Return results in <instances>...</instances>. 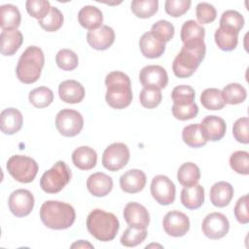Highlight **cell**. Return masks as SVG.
I'll list each match as a JSON object with an SVG mask.
<instances>
[{"instance_id":"obj_1","label":"cell","mask_w":249,"mask_h":249,"mask_svg":"<svg viewBox=\"0 0 249 249\" xmlns=\"http://www.w3.org/2000/svg\"><path fill=\"white\" fill-rule=\"evenodd\" d=\"M203 40H194L183 43V47L173 60L172 70L178 78L191 77L205 56Z\"/></svg>"},{"instance_id":"obj_2","label":"cell","mask_w":249,"mask_h":249,"mask_svg":"<svg viewBox=\"0 0 249 249\" xmlns=\"http://www.w3.org/2000/svg\"><path fill=\"white\" fill-rule=\"evenodd\" d=\"M107 88L105 99L114 109H124L132 101V89L129 77L121 71H112L105 78Z\"/></svg>"},{"instance_id":"obj_3","label":"cell","mask_w":249,"mask_h":249,"mask_svg":"<svg viewBox=\"0 0 249 249\" xmlns=\"http://www.w3.org/2000/svg\"><path fill=\"white\" fill-rule=\"evenodd\" d=\"M42 223L52 230H65L70 228L76 219V212L72 205L58 201L48 200L40 208Z\"/></svg>"},{"instance_id":"obj_4","label":"cell","mask_w":249,"mask_h":249,"mask_svg":"<svg viewBox=\"0 0 249 249\" xmlns=\"http://www.w3.org/2000/svg\"><path fill=\"white\" fill-rule=\"evenodd\" d=\"M87 229L94 238L106 242L116 237L120 223L115 214L102 209H94L88 215Z\"/></svg>"},{"instance_id":"obj_5","label":"cell","mask_w":249,"mask_h":249,"mask_svg":"<svg viewBox=\"0 0 249 249\" xmlns=\"http://www.w3.org/2000/svg\"><path fill=\"white\" fill-rule=\"evenodd\" d=\"M44 63L43 51L36 46L27 47L21 53L16 68L18 79L23 84L35 83L41 76Z\"/></svg>"},{"instance_id":"obj_6","label":"cell","mask_w":249,"mask_h":249,"mask_svg":"<svg viewBox=\"0 0 249 249\" xmlns=\"http://www.w3.org/2000/svg\"><path fill=\"white\" fill-rule=\"evenodd\" d=\"M72 173L63 160L56 161L40 179L41 189L48 194L59 193L71 180Z\"/></svg>"},{"instance_id":"obj_7","label":"cell","mask_w":249,"mask_h":249,"mask_svg":"<svg viewBox=\"0 0 249 249\" xmlns=\"http://www.w3.org/2000/svg\"><path fill=\"white\" fill-rule=\"evenodd\" d=\"M7 170L9 174L18 182L30 183L38 173V163L32 158L15 155L7 161Z\"/></svg>"},{"instance_id":"obj_8","label":"cell","mask_w":249,"mask_h":249,"mask_svg":"<svg viewBox=\"0 0 249 249\" xmlns=\"http://www.w3.org/2000/svg\"><path fill=\"white\" fill-rule=\"evenodd\" d=\"M55 126L58 132L66 137L78 135L84 126V118L76 110L62 109L55 117Z\"/></svg>"},{"instance_id":"obj_9","label":"cell","mask_w":249,"mask_h":249,"mask_svg":"<svg viewBox=\"0 0 249 249\" xmlns=\"http://www.w3.org/2000/svg\"><path fill=\"white\" fill-rule=\"evenodd\" d=\"M129 160V149L122 142L109 145L102 155V165L109 171H118L124 168Z\"/></svg>"},{"instance_id":"obj_10","label":"cell","mask_w":249,"mask_h":249,"mask_svg":"<svg viewBox=\"0 0 249 249\" xmlns=\"http://www.w3.org/2000/svg\"><path fill=\"white\" fill-rule=\"evenodd\" d=\"M150 190L154 199L161 205L171 204L175 200L176 188L174 183L167 176H155L152 180Z\"/></svg>"},{"instance_id":"obj_11","label":"cell","mask_w":249,"mask_h":249,"mask_svg":"<svg viewBox=\"0 0 249 249\" xmlns=\"http://www.w3.org/2000/svg\"><path fill=\"white\" fill-rule=\"evenodd\" d=\"M201 230L204 235L208 238L220 239L229 232L230 223L223 213L213 212L203 219Z\"/></svg>"},{"instance_id":"obj_12","label":"cell","mask_w":249,"mask_h":249,"mask_svg":"<svg viewBox=\"0 0 249 249\" xmlns=\"http://www.w3.org/2000/svg\"><path fill=\"white\" fill-rule=\"evenodd\" d=\"M34 196L30 191L18 189L14 191L9 197V209L16 217L29 215L34 207Z\"/></svg>"},{"instance_id":"obj_13","label":"cell","mask_w":249,"mask_h":249,"mask_svg":"<svg viewBox=\"0 0 249 249\" xmlns=\"http://www.w3.org/2000/svg\"><path fill=\"white\" fill-rule=\"evenodd\" d=\"M164 231L173 237L185 235L190 230L189 217L181 211H169L165 214L162 220Z\"/></svg>"},{"instance_id":"obj_14","label":"cell","mask_w":249,"mask_h":249,"mask_svg":"<svg viewBox=\"0 0 249 249\" xmlns=\"http://www.w3.org/2000/svg\"><path fill=\"white\" fill-rule=\"evenodd\" d=\"M139 81L143 88L161 89L167 86L168 76L163 67L160 65H147L140 70Z\"/></svg>"},{"instance_id":"obj_15","label":"cell","mask_w":249,"mask_h":249,"mask_svg":"<svg viewBox=\"0 0 249 249\" xmlns=\"http://www.w3.org/2000/svg\"><path fill=\"white\" fill-rule=\"evenodd\" d=\"M203 138L206 141H219L226 133V122L218 116H206L199 124Z\"/></svg>"},{"instance_id":"obj_16","label":"cell","mask_w":249,"mask_h":249,"mask_svg":"<svg viewBox=\"0 0 249 249\" xmlns=\"http://www.w3.org/2000/svg\"><path fill=\"white\" fill-rule=\"evenodd\" d=\"M124 218L128 226L147 229L150 223L148 210L138 202H128L124 209Z\"/></svg>"},{"instance_id":"obj_17","label":"cell","mask_w":249,"mask_h":249,"mask_svg":"<svg viewBox=\"0 0 249 249\" xmlns=\"http://www.w3.org/2000/svg\"><path fill=\"white\" fill-rule=\"evenodd\" d=\"M89 45L98 51L109 49L115 41V32L108 25H102L97 29L90 30L87 34Z\"/></svg>"},{"instance_id":"obj_18","label":"cell","mask_w":249,"mask_h":249,"mask_svg":"<svg viewBox=\"0 0 249 249\" xmlns=\"http://www.w3.org/2000/svg\"><path fill=\"white\" fill-rule=\"evenodd\" d=\"M139 48L145 57L158 58L163 54L165 43L152 31H148L141 36L139 40Z\"/></svg>"},{"instance_id":"obj_19","label":"cell","mask_w":249,"mask_h":249,"mask_svg":"<svg viewBox=\"0 0 249 249\" xmlns=\"http://www.w3.org/2000/svg\"><path fill=\"white\" fill-rule=\"evenodd\" d=\"M146 175L140 169H129L120 178L121 189L128 194H136L142 191L146 185Z\"/></svg>"},{"instance_id":"obj_20","label":"cell","mask_w":249,"mask_h":249,"mask_svg":"<svg viewBox=\"0 0 249 249\" xmlns=\"http://www.w3.org/2000/svg\"><path fill=\"white\" fill-rule=\"evenodd\" d=\"M58 94L65 103H80L85 97V89L78 81L66 80L59 84Z\"/></svg>"},{"instance_id":"obj_21","label":"cell","mask_w":249,"mask_h":249,"mask_svg":"<svg viewBox=\"0 0 249 249\" xmlns=\"http://www.w3.org/2000/svg\"><path fill=\"white\" fill-rule=\"evenodd\" d=\"M87 188L94 196H105L113 189V180L105 173L95 172L89 176L87 180Z\"/></svg>"},{"instance_id":"obj_22","label":"cell","mask_w":249,"mask_h":249,"mask_svg":"<svg viewBox=\"0 0 249 249\" xmlns=\"http://www.w3.org/2000/svg\"><path fill=\"white\" fill-rule=\"evenodd\" d=\"M233 187L225 181L215 183L210 189V200L216 207H225L230 204L233 196Z\"/></svg>"},{"instance_id":"obj_23","label":"cell","mask_w":249,"mask_h":249,"mask_svg":"<svg viewBox=\"0 0 249 249\" xmlns=\"http://www.w3.org/2000/svg\"><path fill=\"white\" fill-rule=\"evenodd\" d=\"M79 23L88 30H94L102 26V12L95 6H85L78 13Z\"/></svg>"},{"instance_id":"obj_24","label":"cell","mask_w":249,"mask_h":249,"mask_svg":"<svg viewBox=\"0 0 249 249\" xmlns=\"http://www.w3.org/2000/svg\"><path fill=\"white\" fill-rule=\"evenodd\" d=\"M23 117L16 108H7L1 112V131L12 135L17 133L22 126Z\"/></svg>"},{"instance_id":"obj_25","label":"cell","mask_w":249,"mask_h":249,"mask_svg":"<svg viewBox=\"0 0 249 249\" xmlns=\"http://www.w3.org/2000/svg\"><path fill=\"white\" fill-rule=\"evenodd\" d=\"M1 53L3 55H13L17 53L23 42V36L18 29L2 30L0 34Z\"/></svg>"},{"instance_id":"obj_26","label":"cell","mask_w":249,"mask_h":249,"mask_svg":"<svg viewBox=\"0 0 249 249\" xmlns=\"http://www.w3.org/2000/svg\"><path fill=\"white\" fill-rule=\"evenodd\" d=\"M72 161L74 165L81 170H89L96 165L97 154L89 146H81L72 153Z\"/></svg>"},{"instance_id":"obj_27","label":"cell","mask_w":249,"mask_h":249,"mask_svg":"<svg viewBox=\"0 0 249 249\" xmlns=\"http://www.w3.org/2000/svg\"><path fill=\"white\" fill-rule=\"evenodd\" d=\"M181 202L182 204L191 210L199 208L204 202V190L199 184H196L191 187H184L181 191Z\"/></svg>"},{"instance_id":"obj_28","label":"cell","mask_w":249,"mask_h":249,"mask_svg":"<svg viewBox=\"0 0 249 249\" xmlns=\"http://www.w3.org/2000/svg\"><path fill=\"white\" fill-rule=\"evenodd\" d=\"M0 26L2 30L17 29L21 21V16L18 9L12 4H6L0 7Z\"/></svg>"},{"instance_id":"obj_29","label":"cell","mask_w":249,"mask_h":249,"mask_svg":"<svg viewBox=\"0 0 249 249\" xmlns=\"http://www.w3.org/2000/svg\"><path fill=\"white\" fill-rule=\"evenodd\" d=\"M214 38L219 49L225 52H230L234 50L237 46L238 32L220 26L216 29Z\"/></svg>"},{"instance_id":"obj_30","label":"cell","mask_w":249,"mask_h":249,"mask_svg":"<svg viewBox=\"0 0 249 249\" xmlns=\"http://www.w3.org/2000/svg\"><path fill=\"white\" fill-rule=\"evenodd\" d=\"M200 179L199 167L194 162L183 163L177 171V180L184 187H191Z\"/></svg>"},{"instance_id":"obj_31","label":"cell","mask_w":249,"mask_h":249,"mask_svg":"<svg viewBox=\"0 0 249 249\" xmlns=\"http://www.w3.org/2000/svg\"><path fill=\"white\" fill-rule=\"evenodd\" d=\"M222 98L226 104H239L242 103L247 96L246 89L238 83H231L224 87L221 90Z\"/></svg>"},{"instance_id":"obj_32","label":"cell","mask_w":249,"mask_h":249,"mask_svg":"<svg viewBox=\"0 0 249 249\" xmlns=\"http://www.w3.org/2000/svg\"><path fill=\"white\" fill-rule=\"evenodd\" d=\"M182 139L192 148H200L207 143L202 136L199 124H191L185 126L182 131Z\"/></svg>"},{"instance_id":"obj_33","label":"cell","mask_w":249,"mask_h":249,"mask_svg":"<svg viewBox=\"0 0 249 249\" xmlns=\"http://www.w3.org/2000/svg\"><path fill=\"white\" fill-rule=\"evenodd\" d=\"M200 103L207 110H221L226 105L222 98L221 90L215 88H209L202 91Z\"/></svg>"},{"instance_id":"obj_34","label":"cell","mask_w":249,"mask_h":249,"mask_svg":"<svg viewBox=\"0 0 249 249\" xmlns=\"http://www.w3.org/2000/svg\"><path fill=\"white\" fill-rule=\"evenodd\" d=\"M132 13L140 18H148L154 16L159 9L158 0H133L131 2Z\"/></svg>"},{"instance_id":"obj_35","label":"cell","mask_w":249,"mask_h":249,"mask_svg":"<svg viewBox=\"0 0 249 249\" xmlns=\"http://www.w3.org/2000/svg\"><path fill=\"white\" fill-rule=\"evenodd\" d=\"M205 36V29L195 21L194 19L187 20L183 23L181 27V40L183 43L188 41H194V40H203Z\"/></svg>"},{"instance_id":"obj_36","label":"cell","mask_w":249,"mask_h":249,"mask_svg":"<svg viewBox=\"0 0 249 249\" xmlns=\"http://www.w3.org/2000/svg\"><path fill=\"white\" fill-rule=\"evenodd\" d=\"M28 99L36 108H45L53 101V92L47 87H39L29 92Z\"/></svg>"},{"instance_id":"obj_37","label":"cell","mask_w":249,"mask_h":249,"mask_svg":"<svg viewBox=\"0 0 249 249\" xmlns=\"http://www.w3.org/2000/svg\"><path fill=\"white\" fill-rule=\"evenodd\" d=\"M147 229L128 227L121 236V243L125 247H134L142 243L147 237Z\"/></svg>"},{"instance_id":"obj_38","label":"cell","mask_w":249,"mask_h":249,"mask_svg":"<svg viewBox=\"0 0 249 249\" xmlns=\"http://www.w3.org/2000/svg\"><path fill=\"white\" fill-rule=\"evenodd\" d=\"M38 23L48 32L57 31L63 24V15L56 7H51L49 14L44 18L39 19Z\"/></svg>"},{"instance_id":"obj_39","label":"cell","mask_w":249,"mask_h":249,"mask_svg":"<svg viewBox=\"0 0 249 249\" xmlns=\"http://www.w3.org/2000/svg\"><path fill=\"white\" fill-rule=\"evenodd\" d=\"M244 25L243 16L234 10H228L224 12L220 18V26L234 30L239 33Z\"/></svg>"},{"instance_id":"obj_40","label":"cell","mask_w":249,"mask_h":249,"mask_svg":"<svg viewBox=\"0 0 249 249\" xmlns=\"http://www.w3.org/2000/svg\"><path fill=\"white\" fill-rule=\"evenodd\" d=\"M55 62L60 69L64 71H72L78 66L79 58L73 51L62 49L56 53Z\"/></svg>"},{"instance_id":"obj_41","label":"cell","mask_w":249,"mask_h":249,"mask_svg":"<svg viewBox=\"0 0 249 249\" xmlns=\"http://www.w3.org/2000/svg\"><path fill=\"white\" fill-rule=\"evenodd\" d=\"M230 165L238 174H249V153L246 151H236L230 157Z\"/></svg>"},{"instance_id":"obj_42","label":"cell","mask_w":249,"mask_h":249,"mask_svg":"<svg viewBox=\"0 0 249 249\" xmlns=\"http://www.w3.org/2000/svg\"><path fill=\"white\" fill-rule=\"evenodd\" d=\"M195 89L186 85H181L175 87L171 91V98L173 101V104L178 105H184L194 102L195 100Z\"/></svg>"},{"instance_id":"obj_43","label":"cell","mask_w":249,"mask_h":249,"mask_svg":"<svg viewBox=\"0 0 249 249\" xmlns=\"http://www.w3.org/2000/svg\"><path fill=\"white\" fill-rule=\"evenodd\" d=\"M162 95L160 89L152 88H143L139 94V100L143 107L148 109L156 108L161 102Z\"/></svg>"},{"instance_id":"obj_44","label":"cell","mask_w":249,"mask_h":249,"mask_svg":"<svg viewBox=\"0 0 249 249\" xmlns=\"http://www.w3.org/2000/svg\"><path fill=\"white\" fill-rule=\"evenodd\" d=\"M25 7L27 13L38 20L44 18L51 10L50 2L47 0H27Z\"/></svg>"},{"instance_id":"obj_45","label":"cell","mask_w":249,"mask_h":249,"mask_svg":"<svg viewBox=\"0 0 249 249\" xmlns=\"http://www.w3.org/2000/svg\"><path fill=\"white\" fill-rule=\"evenodd\" d=\"M171 112L175 119L180 121H187L196 117L198 113V107L195 101L189 104H184V105L173 104L171 108Z\"/></svg>"},{"instance_id":"obj_46","label":"cell","mask_w":249,"mask_h":249,"mask_svg":"<svg viewBox=\"0 0 249 249\" xmlns=\"http://www.w3.org/2000/svg\"><path fill=\"white\" fill-rule=\"evenodd\" d=\"M196 16L199 23L207 24L215 20L217 12L213 5L206 2H200L196 7Z\"/></svg>"},{"instance_id":"obj_47","label":"cell","mask_w":249,"mask_h":249,"mask_svg":"<svg viewBox=\"0 0 249 249\" xmlns=\"http://www.w3.org/2000/svg\"><path fill=\"white\" fill-rule=\"evenodd\" d=\"M151 31L162 40L164 43L169 42L174 36V26L168 20L160 19L152 25Z\"/></svg>"},{"instance_id":"obj_48","label":"cell","mask_w":249,"mask_h":249,"mask_svg":"<svg viewBox=\"0 0 249 249\" xmlns=\"http://www.w3.org/2000/svg\"><path fill=\"white\" fill-rule=\"evenodd\" d=\"M190 0H166L164 10L170 17L178 18L183 16L191 7Z\"/></svg>"},{"instance_id":"obj_49","label":"cell","mask_w":249,"mask_h":249,"mask_svg":"<svg viewBox=\"0 0 249 249\" xmlns=\"http://www.w3.org/2000/svg\"><path fill=\"white\" fill-rule=\"evenodd\" d=\"M248 129H249V121L247 117L239 118L238 120H236L232 126V134L235 140L242 144H248L249 143Z\"/></svg>"},{"instance_id":"obj_50","label":"cell","mask_w":249,"mask_h":249,"mask_svg":"<svg viewBox=\"0 0 249 249\" xmlns=\"http://www.w3.org/2000/svg\"><path fill=\"white\" fill-rule=\"evenodd\" d=\"M248 195H244L239 197L235 206H234V217L236 220L242 224H248L249 222V214H248Z\"/></svg>"},{"instance_id":"obj_51","label":"cell","mask_w":249,"mask_h":249,"mask_svg":"<svg viewBox=\"0 0 249 249\" xmlns=\"http://www.w3.org/2000/svg\"><path fill=\"white\" fill-rule=\"evenodd\" d=\"M87 247L93 248V246L90 243H89L88 241H85V240H78L71 245V248H87Z\"/></svg>"}]
</instances>
